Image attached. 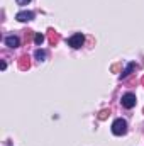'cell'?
<instances>
[{
  "label": "cell",
  "mask_w": 144,
  "mask_h": 146,
  "mask_svg": "<svg viewBox=\"0 0 144 146\" xmlns=\"http://www.w3.org/2000/svg\"><path fill=\"white\" fill-rule=\"evenodd\" d=\"M107 114H110V112H108L107 109H104L102 112H100V114H98V119H100V121H104V119L107 117Z\"/></svg>",
  "instance_id": "obj_11"
},
{
  "label": "cell",
  "mask_w": 144,
  "mask_h": 146,
  "mask_svg": "<svg viewBox=\"0 0 144 146\" xmlns=\"http://www.w3.org/2000/svg\"><path fill=\"white\" fill-rule=\"evenodd\" d=\"M15 19H17L19 22H29V21L34 19V12H31V10H22V12H19V14L15 15Z\"/></svg>",
  "instance_id": "obj_4"
},
{
  "label": "cell",
  "mask_w": 144,
  "mask_h": 146,
  "mask_svg": "<svg viewBox=\"0 0 144 146\" xmlns=\"http://www.w3.org/2000/svg\"><path fill=\"white\" fill-rule=\"evenodd\" d=\"M19 66H20V70H27V68H29V56H27V54L20 56V60H19Z\"/></svg>",
  "instance_id": "obj_6"
},
{
  "label": "cell",
  "mask_w": 144,
  "mask_h": 146,
  "mask_svg": "<svg viewBox=\"0 0 144 146\" xmlns=\"http://www.w3.org/2000/svg\"><path fill=\"white\" fill-rule=\"evenodd\" d=\"M19 42H20V41H19V37L17 36H7L5 37V44H7L9 48H17Z\"/></svg>",
  "instance_id": "obj_5"
},
{
  "label": "cell",
  "mask_w": 144,
  "mask_h": 146,
  "mask_svg": "<svg viewBox=\"0 0 144 146\" xmlns=\"http://www.w3.org/2000/svg\"><path fill=\"white\" fill-rule=\"evenodd\" d=\"M29 2H31V0H17V3H19V5H27Z\"/></svg>",
  "instance_id": "obj_12"
},
{
  "label": "cell",
  "mask_w": 144,
  "mask_h": 146,
  "mask_svg": "<svg viewBox=\"0 0 144 146\" xmlns=\"http://www.w3.org/2000/svg\"><path fill=\"white\" fill-rule=\"evenodd\" d=\"M83 42H85V36H83L81 33H76V34H73V36L68 39V46H71V48H75V49L81 48Z\"/></svg>",
  "instance_id": "obj_2"
},
{
  "label": "cell",
  "mask_w": 144,
  "mask_h": 146,
  "mask_svg": "<svg viewBox=\"0 0 144 146\" xmlns=\"http://www.w3.org/2000/svg\"><path fill=\"white\" fill-rule=\"evenodd\" d=\"M34 42H36L37 46H41V44H42V42H44V36H42V34H41V33H37L36 36H34Z\"/></svg>",
  "instance_id": "obj_10"
},
{
  "label": "cell",
  "mask_w": 144,
  "mask_h": 146,
  "mask_svg": "<svg viewBox=\"0 0 144 146\" xmlns=\"http://www.w3.org/2000/svg\"><path fill=\"white\" fill-rule=\"evenodd\" d=\"M120 104H122V107H126V109H132V107L136 106V95L131 94V92H129V94H124Z\"/></svg>",
  "instance_id": "obj_3"
},
{
  "label": "cell",
  "mask_w": 144,
  "mask_h": 146,
  "mask_svg": "<svg viewBox=\"0 0 144 146\" xmlns=\"http://www.w3.org/2000/svg\"><path fill=\"white\" fill-rule=\"evenodd\" d=\"M134 68H136V63H129V65H127V68L120 73V78H126V76H129V75L132 73V70H134Z\"/></svg>",
  "instance_id": "obj_7"
},
{
  "label": "cell",
  "mask_w": 144,
  "mask_h": 146,
  "mask_svg": "<svg viewBox=\"0 0 144 146\" xmlns=\"http://www.w3.org/2000/svg\"><path fill=\"white\" fill-rule=\"evenodd\" d=\"M112 133H114L115 136L126 134V133H127V122H126L124 119H115V121L112 122Z\"/></svg>",
  "instance_id": "obj_1"
},
{
  "label": "cell",
  "mask_w": 144,
  "mask_h": 146,
  "mask_svg": "<svg viewBox=\"0 0 144 146\" xmlns=\"http://www.w3.org/2000/svg\"><path fill=\"white\" fill-rule=\"evenodd\" d=\"M34 56H36V60H39V61H44L46 60V51L44 49H36Z\"/></svg>",
  "instance_id": "obj_8"
},
{
  "label": "cell",
  "mask_w": 144,
  "mask_h": 146,
  "mask_svg": "<svg viewBox=\"0 0 144 146\" xmlns=\"http://www.w3.org/2000/svg\"><path fill=\"white\" fill-rule=\"evenodd\" d=\"M49 41H51V44H56V42L59 41V36H58L54 31H49Z\"/></svg>",
  "instance_id": "obj_9"
}]
</instances>
